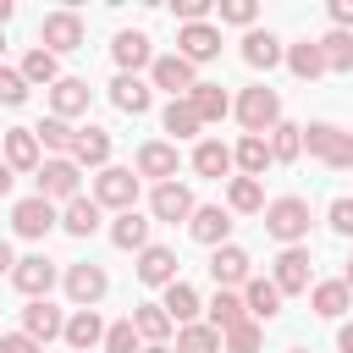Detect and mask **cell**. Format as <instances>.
Here are the masks:
<instances>
[{"instance_id": "30", "label": "cell", "mask_w": 353, "mask_h": 353, "mask_svg": "<svg viewBox=\"0 0 353 353\" xmlns=\"http://www.w3.org/2000/svg\"><path fill=\"white\" fill-rule=\"evenodd\" d=\"M193 171L199 176H232V143H221V138H199L193 143Z\"/></svg>"}, {"instance_id": "55", "label": "cell", "mask_w": 353, "mask_h": 353, "mask_svg": "<svg viewBox=\"0 0 353 353\" xmlns=\"http://www.w3.org/2000/svg\"><path fill=\"white\" fill-rule=\"evenodd\" d=\"M11 11H17V6H11V0H0V28L11 22Z\"/></svg>"}, {"instance_id": "38", "label": "cell", "mask_w": 353, "mask_h": 353, "mask_svg": "<svg viewBox=\"0 0 353 353\" xmlns=\"http://www.w3.org/2000/svg\"><path fill=\"white\" fill-rule=\"evenodd\" d=\"M160 121H165L171 143H182V138H199V132H204V121H199V110H193L188 99H171V105L160 110Z\"/></svg>"}, {"instance_id": "53", "label": "cell", "mask_w": 353, "mask_h": 353, "mask_svg": "<svg viewBox=\"0 0 353 353\" xmlns=\"http://www.w3.org/2000/svg\"><path fill=\"white\" fill-rule=\"evenodd\" d=\"M11 265H17V254H11V243L0 237V276H11Z\"/></svg>"}, {"instance_id": "28", "label": "cell", "mask_w": 353, "mask_h": 353, "mask_svg": "<svg viewBox=\"0 0 353 353\" xmlns=\"http://www.w3.org/2000/svg\"><path fill=\"white\" fill-rule=\"evenodd\" d=\"M83 110H88V83H83V77H61V83L50 88V116L72 121V116H83Z\"/></svg>"}, {"instance_id": "47", "label": "cell", "mask_w": 353, "mask_h": 353, "mask_svg": "<svg viewBox=\"0 0 353 353\" xmlns=\"http://www.w3.org/2000/svg\"><path fill=\"white\" fill-rule=\"evenodd\" d=\"M254 17H259L254 0H221V22H232V28H254Z\"/></svg>"}, {"instance_id": "3", "label": "cell", "mask_w": 353, "mask_h": 353, "mask_svg": "<svg viewBox=\"0 0 353 353\" xmlns=\"http://www.w3.org/2000/svg\"><path fill=\"white\" fill-rule=\"evenodd\" d=\"M303 149L314 160H325L331 171H353V132H342L336 121H309L303 127Z\"/></svg>"}, {"instance_id": "25", "label": "cell", "mask_w": 353, "mask_h": 353, "mask_svg": "<svg viewBox=\"0 0 353 353\" xmlns=\"http://www.w3.org/2000/svg\"><path fill=\"white\" fill-rule=\"evenodd\" d=\"M160 309L171 314V325H193V320L204 314V303H199V292H193V287H188L182 276H176V281H171V287L160 292Z\"/></svg>"}, {"instance_id": "57", "label": "cell", "mask_w": 353, "mask_h": 353, "mask_svg": "<svg viewBox=\"0 0 353 353\" xmlns=\"http://www.w3.org/2000/svg\"><path fill=\"white\" fill-rule=\"evenodd\" d=\"M342 287H347V292H353V259H347V270H342Z\"/></svg>"}, {"instance_id": "52", "label": "cell", "mask_w": 353, "mask_h": 353, "mask_svg": "<svg viewBox=\"0 0 353 353\" xmlns=\"http://www.w3.org/2000/svg\"><path fill=\"white\" fill-rule=\"evenodd\" d=\"M336 353H353V320L336 325Z\"/></svg>"}, {"instance_id": "19", "label": "cell", "mask_w": 353, "mask_h": 353, "mask_svg": "<svg viewBox=\"0 0 353 353\" xmlns=\"http://www.w3.org/2000/svg\"><path fill=\"white\" fill-rule=\"evenodd\" d=\"M61 331H66V314H61L50 298H33V303L22 309V336H33L39 347H44V342H55Z\"/></svg>"}, {"instance_id": "1", "label": "cell", "mask_w": 353, "mask_h": 353, "mask_svg": "<svg viewBox=\"0 0 353 353\" xmlns=\"http://www.w3.org/2000/svg\"><path fill=\"white\" fill-rule=\"evenodd\" d=\"M265 232L281 243V248H303V237H309V199H298V193H281V199H270L265 210Z\"/></svg>"}, {"instance_id": "44", "label": "cell", "mask_w": 353, "mask_h": 353, "mask_svg": "<svg viewBox=\"0 0 353 353\" xmlns=\"http://www.w3.org/2000/svg\"><path fill=\"white\" fill-rule=\"evenodd\" d=\"M265 347V325L259 320H243L232 331H221V353H259Z\"/></svg>"}, {"instance_id": "46", "label": "cell", "mask_w": 353, "mask_h": 353, "mask_svg": "<svg viewBox=\"0 0 353 353\" xmlns=\"http://www.w3.org/2000/svg\"><path fill=\"white\" fill-rule=\"evenodd\" d=\"M22 99H28V83H22V72L0 61V105H22Z\"/></svg>"}, {"instance_id": "10", "label": "cell", "mask_w": 353, "mask_h": 353, "mask_svg": "<svg viewBox=\"0 0 353 353\" xmlns=\"http://www.w3.org/2000/svg\"><path fill=\"white\" fill-rule=\"evenodd\" d=\"M193 83H199V66H188L176 50L149 61V88H165L171 99H188V94H193Z\"/></svg>"}, {"instance_id": "33", "label": "cell", "mask_w": 353, "mask_h": 353, "mask_svg": "<svg viewBox=\"0 0 353 353\" xmlns=\"http://www.w3.org/2000/svg\"><path fill=\"white\" fill-rule=\"evenodd\" d=\"M281 61H287V72H292V77H303V83H314V77L325 72V55H320V44H314V39L287 44V50H281Z\"/></svg>"}, {"instance_id": "17", "label": "cell", "mask_w": 353, "mask_h": 353, "mask_svg": "<svg viewBox=\"0 0 353 353\" xmlns=\"http://www.w3.org/2000/svg\"><path fill=\"white\" fill-rule=\"evenodd\" d=\"M132 270H138V281H143V287H160V292H165V287L176 281V248L149 243V248L138 254V265H132Z\"/></svg>"}, {"instance_id": "39", "label": "cell", "mask_w": 353, "mask_h": 353, "mask_svg": "<svg viewBox=\"0 0 353 353\" xmlns=\"http://www.w3.org/2000/svg\"><path fill=\"white\" fill-rule=\"evenodd\" d=\"M226 210H232V215H259V210H265V188H259L254 176H232V182H226Z\"/></svg>"}, {"instance_id": "2", "label": "cell", "mask_w": 353, "mask_h": 353, "mask_svg": "<svg viewBox=\"0 0 353 353\" xmlns=\"http://www.w3.org/2000/svg\"><path fill=\"white\" fill-rule=\"evenodd\" d=\"M232 116L243 121V132L265 138V132L281 121V94H276V88H265V83H254V88H243V94L232 99Z\"/></svg>"}, {"instance_id": "13", "label": "cell", "mask_w": 353, "mask_h": 353, "mask_svg": "<svg viewBox=\"0 0 353 353\" xmlns=\"http://www.w3.org/2000/svg\"><path fill=\"white\" fill-rule=\"evenodd\" d=\"M276 292L281 298H292V292H309L314 287V265H309V248H281L276 254Z\"/></svg>"}, {"instance_id": "29", "label": "cell", "mask_w": 353, "mask_h": 353, "mask_svg": "<svg viewBox=\"0 0 353 353\" xmlns=\"http://www.w3.org/2000/svg\"><path fill=\"white\" fill-rule=\"evenodd\" d=\"M110 105L127 110V116H143V110L154 105V88H149L143 77H127V72H121V77L110 83Z\"/></svg>"}, {"instance_id": "24", "label": "cell", "mask_w": 353, "mask_h": 353, "mask_svg": "<svg viewBox=\"0 0 353 353\" xmlns=\"http://www.w3.org/2000/svg\"><path fill=\"white\" fill-rule=\"evenodd\" d=\"M232 165H237V176H254V182H259L276 160H270V143H265V138L243 132V138H237V149H232Z\"/></svg>"}, {"instance_id": "45", "label": "cell", "mask_w": 353, "mask_h": 353, "mask_svg": "<svg viewBox=\"0 0 353 353\" xmlns=\"http://www.w3.org/2000/svg\"><path fill=\"white\" fill-rule=\"evenodd\" d=\"M105 353H143V336L132 331V320H116V325H105V342H99Z\"/></svg>"}, {"instance_id": "4", "label": "cell", "mask_w": 353, "mask_h": 353, "mask_svg": "<svg viewBox=\"0 0 353 353\" xmlns=\"http://www.w3.org/2000/svg\"><path fill=\"white\" fill-rule=\"evenodd\" d=\"M99 210H116V215H127V210H138V176L127 171V165H105V171H94V193H88Z\"/></svg>"}, {"instance_id": "22", "label": "cell", "mask_w": 353, "mask_h": 353, "mask_svg": "<svg viewBox=\"0 0 353 353\" xmlns=\"http://www.w3.org/2000/svg\"><path fill=\"white\" fill-rule=\"evenodd\" d=\"M72 165L77 171H105L110 165V132L105 127H83L77 132V149H72Z\"/></svg>"}, {"instance_id": "14", "label": "cell", "mask_w": 353, "mask_h": 353, "mask_svg": "<svg viewBox=\"0 0 353 353\" xmlns=\"http://www.w3.org/2000/svg\"><path fill=\"white\" fill-rule=\"evenodd\" d=\"M176 165H182V154H176L171 138H149V143L138 149V176H149L154 188H160V182H176Z\"/></svg>"}, {"instance_id": "7", "label": "cell", "mask_w": 353, "mask_h": 353, "mask_svg": "<svg viewBox=\"0 0 353 353\" xmlns=\"http://www.w3.org/2000/svg\"><path fill=\"white\" fill-rule=\"evenodd\" d=\"M55 226H61V210H55L50 199L28 193V199H17V204H11V232H17V237L39 243V237H44V232H55Z\"/></svg>"}, {"instance_id": "41", "label": "cell", "mask_w": 353, "mask_h": 353, "mask_svg": "<svg viewBox=\"0 0 353 353\" xmlns=\"http://www.w3.org/2000/svg\"><path fill=\"white\" fill-rule=\"evenodd\" d=\"M265 143H270V160H276V165H292V160L303 154V127H292V121H276Z\"/></svg>"}, {"instance_id": "20", "label": "cell", "mask_w": 353, "mask_h": 353, "mask_svg": "<svg viewBox=\"0 0 353 353\" xmlns=\"http://www.w3.org/2000/svg\"><path fill=\"white\" fill-rule=\"evenodd\" d=\"M110 55H116V66L127 72V77H138L149 61H154V44H149V33H138V28H127V33H116V44H110Z\"/></svg>"}, {"instance_id": "23", "label": "cell", "mask_w": 353, "mask_h": 353, "mask_svg": "<svg viewBox=\"0 0 353 353\" xmlns=\"http://www.w3.org/2000/svg\"><path fill=\"white\" fill-rule=\"evenodd\" d=\"M11 171H39V160H44V149H39V138H33V127H11L6 132V154H0Z\"/></svg>"}, {"instance_id": "43", "label": "cell", "mask_w": 353, "mask_h": 353, "mask_svg": "<svg viewBox=\"0 0 353 353\" xmlns=\"http://www.w3.org/2000/svg\"><path fill=\"white\" fill-rule=\"evenodd\" d=\"M314 44H320V55H325V72H353V33L331 28V33L314 39Z\"/></svg>"}, {"instance_id": "18", "label": "cell", "mask_w": 353, "mask_h": 353, "mask_svg": "<svg viewBox=\"0 0 353 353\" xmlns=\"http://www.w3.org/2000/svg\"><path fill=\"white\" fill-rule=\"evenodd\" d=\"M237 298H243L248 320H259V325H270V320L281 314V292H276V281H270V276H248Z\"/></svg>"}, {"instance_id": "49", "label": "cell", "mask_w": 353, "mask_h": 353, "mask_svg": "<svg viewBox=\"0 0 353 353\" xmlns=\"http://www.w3.org/2000/svg\"><path fill=\"white\" fill-rule=\"evenodd\" d=\"M171 11H176V22L188 28V22H210V11H215V6H210V0H176Z\"/></svg>"}, {"instance_id": "8", "label": "cell", "mask_w": 353, "mask_h": 353, "mask_svg": "<svg viewBox=\"0 0 353 353\" xmlns=\"http://www.w3.org/2000/svg\"><path fill=\"white\" fill-rule=\"evenodd\" d=\"M61 281V270H55V259H44V254H22L17 265H11V287L33 303V298H50V287Z\"/></svg>"}, {"instance_id": "27", "label": "cell", "mask_w": 353, "mask_h": 353, "mask_svg": "<svg viewBox=\"0 0 353 353\" xmlns=\"http://www.w3.org/2000/svg\"><path fill=\"white\" fill-rule=\"evenodd\" d=\"M243 61H248L254 72L281 66V39H276V33H265V28H248V33H243Z\"/></svg>"}, {"instance_id": "37", "label": "cell", "mask_w": 353, "mask_h": 353, "mask_svg": "<svg viewBox=\"0 0 353 353\" xmlns=\"http://www.w3.org/2000/svg\"><path fill=\"white\" fill-rule=\"evenodd\" d=\"M127 320H132V331L143 336V347H149V342H165V336L176 331V325H171V314H165L160 303H138V309H132Z\"/></svg>"}, {"instance_id": "16", "label": "cell", "mask_w": 353, "mask_h": 353, "mask_svg": "<svg viewBox=\"0 0 353 353\" xmlns=\"http://www.w3.org/2000/svg\"><path fill=\"white\" fill-rule=\"evenodd\" d=\"M188 232H193V243L221 248V243H232V210H221V204H199V210L188 215Z\"/></svg>"}, {"instance_id": "58", "label": "cell", "mask_w": 353, "mask_h": 353, "mask_svg": "<svg viewBox=\"0 0 353 353\" xmlns=\"http://www.w3.org/2000/svg\"><path fill=\"white\" fill-rule=\"evenodd\" d=\"M0 55H6V33H0Z\"/></svg>"}, {"instance_id": "35", "label": "cell", "mask_w": 353, "mask_h": 353, "mask_svg": "<svg viewBox=\"0 0 353 353\" xmlns=\"http://www.w3.org/2000/svg\"><path fill=\"white\" fill-rule=\"evenodd\" d=\"M188 105L199 110V121H204V127H210V121H221V116H232V94H226L221 83H193Z\"/></svg>"}, {"instance_id": "54", "label": "cell", "mask_w": 353, "mask_h": 353, "mask_svg": "<svg viewBox=\"0 0 353 353\" xmlns=\"http://www.w3.org/2000/svg\"><path fill=\"white\" fill-rule=\"evenodd\" d=\"M11 182H17V171H11V165H6V160H0V199H6V193H11Z\"/></svg>"}, {"instance_id": "11", "label": "cell", "mask_w": 353, "mask_h": 353, "mask_svg": "<svg viewBox=\"0 0 353 353\" xmlns=\"http://www.w3.org/2000/svg\"><path fill=\"white\" fill-rule=\"evenodd\" d=\"M210 276H215V287H221V292H237V287L254 276V259H248V248H237V243H221V248H210Z\"/></svg>"}, {"instance_id": "26", "label": "cell", "mask_w": 353, "mask_h": 353, "mask_svg": "<svg viewBox=\"0 0 353 353\" xmlns=\"http://www.w3.org/2000/svg\"><path fill=\"white\" fill-rule=\"evenodd\" d=\"M309 309H314L320 320H342V314L353 309V292L342 287V276H336V281H314V287H309Z\"/></svg>"}, {"instance_id": "48", "label": "cell", "mask_w": 353, "mask_h": 353, "mask_svg": "<svg viewBox=\"0 0 353 353\" xmlns=\"http://www.w3.org/2000/svg\"><path fill=\"white\" fill-rule=\"evenodd\" d=\"M325 221H331V232H336V237H353V199H347V193H342V199H331Z\"/></svg>"}, {"instance_id": "40", "label": "cell", "mask_w": 353, "mask_h": 353, "mask_svg": "<svg viewBox=\"0 0 353 353\" xmlns=\"http://www.w3.org/2000/svg\"><path fill=\"white\" fill-rule=\"evenodd\" d=\"M204 314H210L204 325H215V331H232V325H243V320H248L243 298H237V292H221V287H215V298L204 303Z\"/></svg>"}, {"instance_id": "34", "label": "cell", "mask_w": 353, "mask_h": 353, "mask_svg": "<svg viewBox=\"0 0 353 353\" xmlns=\"http://www.w3.org/2000/svg\"><path fill=\"white\" fill-rule=\"evenodd\" d=\"M17 72H22V83H28V88H55V83H61V61H55L50 50H39V44L22 55V66H17Z\"/></svg>"}, {"instance_id": "59", "label": "cell", "mask_w": 353, "mask_h": 353, "mask_svg": "<svg viewBox=\"0 0 353 353\" xmlns=\"http://www.w3.org/2000/svg\"><path fill=\"white\" fill-rule=\"evenodd\" d=\"M287 353H309V347H287Z\"/></svg>"}, {"instance_id": "51", "label": "cell", "mask_w": 353, "mask_h": 353, "mask_svg": "<svg viewBox=\"0 0 353 353\" xmlns=\"http://www.w3.org/2000/svg\"><path fill=\"white\" fill-rule=\"evenodd\" d=\"M325 11H331V28H342V33H353V0H331Z\"/></svg>"}, {"instance_id": "21", "label": "cell", "mask_w": 353, "mask_h": 353, "mask_svg": "<svg viewBox=\"0 0 353 353\" xmlns=\"http://www.w3.org/2000/svg\"><path fill=\"white\" fill-rule=\"evenodd\" d=\"M33 138H39V149H44L50 160H72V149H77V127L61 121V116H44V121L33 127Z\"/></svg>"}, {"instance_id": "5", "label": "cell", "mask_w": 353, "mask_h": 353, "mask_svg": "<svg viewBox=\"0 0 353 353\" xmlns=\"http://www.w3.org/2000/svg\"><path fill=\"white\" fill-rule=\"evenodd\" d=\"M83 17L77 11H44V22H39V50H50L55 61L61 55H72V50H83Z\"/></svg>"}, {"instance_id": "56", "label": "cell", "mask_w": 353, "mask_h": 353, "mask_svg": "<svg viewBox=\"0 0 353 353\" xmlns=\"http://www.w3.org/2000/svg\"><path fill=\"white\" fill-rule=\"evenodd\" d=\"M143 353H171V342H149V347H143Z\"/></svg>"}, {"instance_id": "9", "label": "cell", "mask_w": 353, "mask_h": 353, "mask_svg": "<svg viewBox=\"0 0 353 353\" xmlns=\"http://www.w3.org/2000/svg\"><path fill=\"white\" fill-rule=\"evenodd\" d=\"M61 287H66V298L77 303V309H94L105 292H110V276H105V265H94V259H83V265H66V276H61Z\"/></svg>"}, {"instance_id": "42", "label": "cell", "mask_w": 353, "mask_h": 353, "mask_svg": "<svg viewBox=\"0 0 353 353\" xmlns=\"http://www.w3.org/2000/svg\"><path fill=\"white\" fill-rule=\"evenodd\" d=\"M171 353H221V331L193 320V325H176V347Z\"/></svg>"}, {"instance_id": "50", "label": "cell", "mask_w": 353, "mask_h": 353, "mask_svg": "<svg viewBox=\"0 0 353 353\" xmlns=\"http://www.w3.org/2000/svg\"><path fill=\"white\" fill-rule=\"evenodd\" d=\"M0 353H44V347H39L33 336H22V331H6V336H0Z\"/></svg>"}, {"instance_id": "31", "label": "cell", "mask_w": 353, "mask_h": 353, "mask_svg": "<svg viewBox=\"0 0 353 353\" xmlns=\"http://www.w3.org/2000/svg\"><path fill=\"white\" fill-rule=\"evenodd\" d=\"M99 215H105V210L77 193L72 204H61V232H66V237H94V232H99Z\"/></svg>"}, {"instance_id": "36", "label": "cell", "mask_w": 353, "mask_h": 353, "mask_svg": "<svg viewBox=\"0 0 353 353\" xmlns=\"http://www.w3.org/2000/svg\"><path fill=\"white\" fill-rule=\"evenodd\" d=\"M149 226H154V221H143L138 210H127V215L110 221V243L127 248V254H143V248H149Z\"/></svg>"}, {"instance_id": "12", "label": "cell", "mask_w": 353, "mask_h": 353, "mask_svg": "<svg viewBox=\"0 0 353 353\" xmlns=\"http://www.w3.org/2000/svg\"><path fill=\"white\" fill-rule=\"evenodd\" d=\"M176 55H182L188 66L215 61V55H221V28H215V22H188V28H176Z\"/></svg>"}, {"instance_id": "15", "label": "cell", "mask_w": 353, "mask_h": 353, "mask_svg": "<svg viewBox=\"0 0 353 353\" xmlns=\"http://www.w3.org/2000/svg\"><path fill=\"white\" fill-rule=\"evenodd\" d=\"M193 210H199V199H193L188 182H160V188L149 193V215H154V221H171V226H176V221H188Z\"/></svg>"}, {"instance_id": "32", "label": "cell", "mask_w": 353, "mask_h": 353, "mask_svg": "<svg viewBox=\"0 0 353 353\" xmlns=\"http://www.w3.org/2000/svg\"><path fill=\"white\" fill-rule=\"evenodd\" d=\"M66 347H77V353H88V347H99L105 342V320L94 314V309H72V320H66Z\"/></svg>"}, {"instance_id": "6", "label": "cell", "mask_w": 353, "mask_h": 353, "mask_svg": "<svg viewBox=\"0 0 353 353\" xmlns=\"http://www.w3.org/2000/svg\"><path fill=\"white\" fill-rule=\"evenodd\" d=\"M33 182H39V199H50V204H72L83 193V171L72 160H39Z\"/></svg>"}]
</instances>
